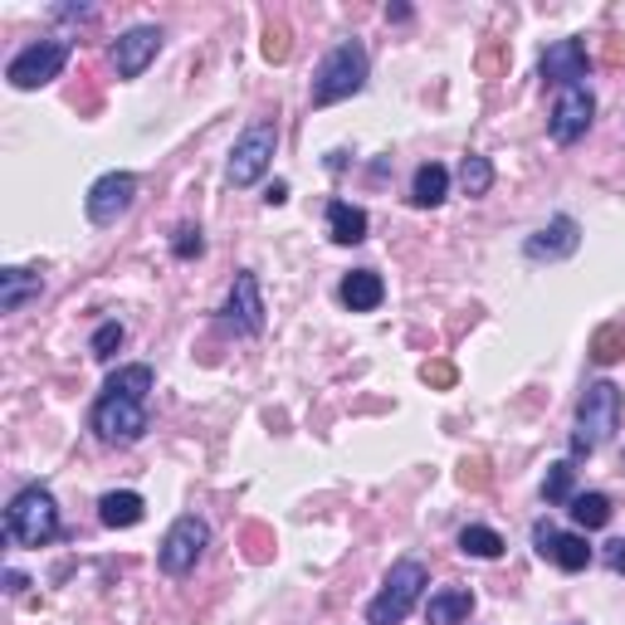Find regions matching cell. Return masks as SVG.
<instances>
[{
	"instance_id": "cell-1",
	"label": "cell",
	"mask_w": 625,
	"mask_h": 625,
	"mask_svg": "<svg viewBox=\"0 0 625 625\" xmlns=\"http://www.w3.org/2000/svg\"><path fill=\"white\" fill-rule=\"evenodd\" d=\"M615 430H621V386L596 381V386H586V396L576 400L572 455H591V449H601Z\"/></svg>"
},
{
	"instance_id": "cell-2",
	"label": "cell",
	"mask_w": 625,
	"mask_h": 625,
	"mask_svg": "<svg viewBox=\"0 0 625 625\" xmlns=\"http://www.w3.org/2000/svg\"><path fill=\"white\" fill-rule=\"evenodd\" d=\"M361 84H367V49H361V39H342V44L318 64V78H312V107L342 103V98L361 93Z\"/></svg>"
},
{
	"instance_id": "cell-3",
	"label": "cell",
	"mask_w": 625,
	"mask_h": 625,
	"mask_svg": "<svg viewBox=\"0 0 625 625\" xmlns=\"http://www.w3.org/2000/svg\"><path fill=\"white\" fill-rule=\"evenodd\" d=\"M5 533L15 537L20 547H44L59 537V503L49 488H20L5 508Z\"/></svg>"
},
{
	"instance_id": "cell-4",
	"label": "cell",
	"mask_w": 625,
	"mask_h": 625,
	"mask_svg": "<svg viewBox=\"0 0 625 625\" xmlns=\"http://www.w3.org/2000/svg\"><path fill=\"white\" fill-rule=\"evenodd\" d=\"M425 562H416V557H400L396 566L386 572V586H381V596L367 605V621L371 625H400L410 611H416L420 591H425Z\"/></svg>"
},
{
	"instance_id": "cell-5",
	"label": "cell",
	"mask_w": 625,
	"mask_h": 625,
	"mask_svg": "<svg viewBox=\"0 0 625 625\" xmlns=\"http://www.w3.org/2000/svg\"><path fill=\"white\" fill-rule=\"evenodd\" d=\"M205 543H211V527H205L195 513H181L171 527H166L162 547H156V562H162L166 576H186L195 562H201Z\"/></svg>"
},
{
	"instance_id": "cell-6",
	"label": "cell",
	"mask_w": 625,
	"mask_h": 625,
	"mask_svg": "<svg viewBox=\"0 0 625 625\" xmlns=\"http://www.w3.org/2000/svg\"><path fill=\"white\" fill-rule=\"evenodd\" d=\"M273 146H279V127L273 123H254V127H244V137L234 142V152H230V186H254L264 171H269V162H273Z\"/></svg>"
},
{
	"instance_id": "cell-7",
	"label": "cell",
	"mask_w": 625,
	"mask_h": 625,
	"mask_svg": "<svg viewBox=\"0 0 625 625\" xmlns=\"http://www.w3.org/2000/svg\"><path fill=\"white\" fill-rule=\"evenodd\" d=\"M68 54H74V49H68V39H39V44L20 49V54L10 59L5 78L15 88H39V84H49V78L64 74Z\"/></svg>"
},
{
	"instance_id": "cell-8",
	"label": "cell",
	"mask_w": 625,
	"mask_h": 625,
	"mask_svg": "<svg viewBox=\"0 0 625 625\" xmlns=\"http://www.w3.org/2000/svg\"><path fill=\"white\" fill-rule=\"evenodd\" d=\"M591 117H596V98H591V88H586V84L557 88V103H552V117H547V132H552V142L572 146L576 137H586Z\"/></svg>"
},
{
	"instance_id": "cell-9",
	"label": "cell",
	"mask_w": 625,
	"mask_h": 625,
	"mask_svg": "<svg viewBox=\"0 0 625 625\" xmlns=\"http://www.w3.org/2000/svg\"><path fill=\"white\" fill-rule=\"evenodd\" d=\"M132 201H137V176L132 171H107V176H98V181L88 186L84 211H88L93 225H117L127 211H132Z\"/></svg>"
},
{
	"instance_id": "cell-10",
	"label": "cell",
	"mask_w": 625,
	"mask_h": 625,
	"mask_svg": "<svg viewBox=\"0 0 625 625\" xmlns=\"http://www.w3.org/2000/svg\"><path fill=\"white\" fill-rule=\"evenodd\" d=\"M93 430L107 445H132L146 430V400H127V396H103L93 406Z\"/></svg>"
},
{
	"instance_id": "cell-11",
	"label": "cell",
	"mask_w": 625,
	"mask_h": 625,
	"mask_svg": "<svg viewBox=\"0 0 625 625\" xmlns=\"http://www.w3.org/2000/svg\"><path fill=\"white\" fill-rule=\"evenodd\" d=\"M576 244H582V225H576L572 215H557V220H547L537 234H527L523 254L533 264H557V259H566V254H576Z\"/></svg>"
},
{
	"instance_id": "cell-12",
	"label": "cell",
	"mask_w": 625,
	"mask_h": 625,
	"mask_svg": "<svg viewBox=\"0 0 625 625\" xmlns=\"http://www.w3.org/2000/svg\"><path fill=\"white\" fill-rule=\"evenodd\" d=\"M156 49H162V29H156V25L127 29V35L113 44V68H117V78H137V74H142V68L156 59Z\"/></svg>"
},
{
	"instance_id": "cell-13",
	"label": "cell",
	"mask_w": 625,
	"mask_h": 625,
	"mask_svg": "<svg viewBox=\"0 0 625 625\" xmlns=\"http://www.w3.org/2000/svg\"><path fill=\"white\" fill-rule=\"evenodd\" d=\"M225 318H230V328L240 332H264V298H259V279H254L250 269L234 273L230 283V303H225Z\"/></svg>"
},
{
	"instance_id": "cell-14",
	"label": "cell",
	"mask_w": 625,
	"mask_h": 625,
	"mask_svg": "<svg viewBox=\"0 0 625 625\" xmlns=\"http://www.w3.org/2000/svg\"><path fill=\"white\" fill-rule=\"evenodd\" d=\"M586 68H591V59H586V44L582 39H557V44H547L543 54V78L557 88H572L586 78Z\"/></svg>"
},
{
	"instance_id": "cell-15",
	"label": "cell",
	"mask_w": 625,
	"mask_h": 625,
	"mask_svg": "<svg viewBox=\"0 0 625 625\" xmlns=\"http://www.w3.org/2000/svg\"><path fill=\"white\" fill-rule=\"evenodd\" d=\"M533 543H537V552L552 557V562L562 566V572H582V566L591 562V547H586V537L557 533L552 523H537V527H533Z\"/></svg>"
},
{
	"instance_id": "cell-16",
	"label": "cell",
	"mask_w": 625,
	"mask_h": 625,
	"mask_svg": "<svg viewBox=\"0 0 625 625\" xmlns=\"http://www.w3.org/2000/svg\"><path fill=\"white\" fill-rule=\"evenodd\" d=\"M474 615V591L469 586H445V591L430 596L425 605V625H459Z\"/></svg>"
},
{
	"instance_id": "cell-17",
	"label": "cell",
	"mask_w": 625,
	"mask_h": 625,
	"mask_svg": "<svg viewBox=\"0 0 625 625\" xmlns=\"http://www.w3.org/2000/svg\"><path fill=\"white\" fill-rule=\"evenodd\" d=\"M381 298H386V283H381L377 269H352L347 279H342V303H347L352 312L381 308Z\"/></svg>"
},
{
	"instance_id": "cell-18",
	"label": "cell",
	"mask_w": 625,
	"mask_h": 625,
	"mask_svg": "<svg viewBox=\"0 0 625 625\" xmlns=\"http://www.w3.org/2000/svg\"><path fill=\"white\" fill-rule=\"evenodd\" d=\"M44 293V279L29 269H0V312H20L29 298Z\"/></svg>"
},
{
	"instance_id": "cell-19",
	"label": "cell",
	"mask_w": 625,
	"mask_h": 625,
	"mask_svg": "<svg viewBox=\"0 0 625 625\" xmlns=\"http://www.w3.org/2000/svg\"><path fill=\"white\" fill-rule=\"evenodd\" d=\"M146 513L142 494H132V488H117V494H103L98 498V518H103L107 527H137Z\"/></svg>"
},
{
	"instance_id": "cell-20",
	"label": "cell",
	"mask_w": 625,
	"mask_h": 625,
	"mask_svg": "<svg viewBox=\"0 0 625 625\" xmlns=\"http://www.w3.org/2000/svg\"><path fill=\"white\" fill-rule=\"evenodd\" d=\"M328 234L337 244H361L367 240V211L352 201H332L328 205Z\"/></svg>"
},
{
	"instance_id": "cell-21",
	"label": "cell",
	"mask_w": 625,
	"mask_h": 625,
	"mask_svg": "<svg viewBox=\"0 0 625 625\" xmlns=\"http://www.w3.org/2000/svg\"><path fill=\"white\" fill-rule=\"evenodd\" d=\"M445 191H449V171L439 162H425V166H416V181H410V201L416 205H439L445 201Z\"/></svg>"
},
{
	"instance_id": "cell-22",
	"label": "cell",
	"mask_w": 625,
	"mask_h": 625,
	"mask_svg": "<svg viewBox=\"0 0 625 625\" xmlns=\"http://www.w3.org/2000/svg\"><path fill=\"white\" fill-rule=\"evenodd\" d=\"M146 391H152V367L146 361H137V367H123L107 377L103 396H127V400H146Z\"/></svg>"
},
{
	"instance_id": "cell-23",
	"label": "cell",
	"mask_w": 625,
	"mask_h": 625,
	"mask_svg": "<svg viewBox=\"0 0 625 625\" xmlns=\"http://www.w3.org/2000/svg\"><path fill=\"white\" fill-rule=\"evenodd\" d=\"M572 523L596 533V527L611 523V498L605 494H572Z\"/></svg>"
},
{
	"instance_id": "cell-24",
	"label": "cell",
	"mask_w": 625,
	"mask_h": 625,
	"mask_svg": "<svg viewBox=\"0 0 625 625\" xmlns=\"http://www.w3.org/2000/svg\"><path fill=\"white\" fill-rule=\"evenodd\" d=\"M459 552H464V557H484V562H494V557L503 552V537H498L494 527H479V523H469L464 533H459Z\"/></svg>"
},
{
	"instance_id": "cell-25",
	"label": "cell",
	"mask_w": 625,
	"mask_h": 625,
	"mask_svg": "<svg viewBox=\"0 0 625 625\" xmlns=\"http://www.w3.org/2000/svg\"><path fill=\"white\" fill-rule=\"evenodd\" d=\"M621 357H625V328L621 322H605L591 337V361L596 367H611V361H621Z\"/></svg>"
},
{
	"instance_id": "cell-26",
	"label": "cell",
	"mask_w": 625,
	"mask_h": 625,
	"mask_svg": "<svg viewBox=\"0 0 625 625\" xmlns=\"http://www.w3.org/2000/svg\"><path fill=\"white\" fill-rule=\"evenodd\" d=\"M459 181H464V195H484L488 186H494V166H488V156H464Z\"/></svg>"
},
{
	"instance_id": "cell-27",
	"label": "cell",
	"mask_w": 625,
	"mask_h": 625,
	"mask_svg": "<svg viewBox=\"0 0 625 625\" xmlns=\"http://www.w3.org/2000/svg\"><path fill=\"white\" fill-rule=\"evenodd\" d=\"M543 498L547 503H572V464H552L547 469V479H543Z\"/></svg>"
},
{
	"instance_id": "cell-28",
	"label": "cell",
	"mask_w": 625,
	"mask_h": 625,
	"mask_svg": "<svg viewBox=\"0 0 625 625\" xmlns=\"http://www.w3.org/2000/svg\"><path fill=\"white\" fill-rule=\"evenodd\" d=\"M123 337H127V332H123V322H103V328L93 332V342H88V352H93L98 361H107L117 347H123Z\"/></svg>"
},
{
	"instance_id": "cell-29",
	"label": "cell",
	"mask_w": 625,
	"mask_h": 625,
	"mask_svg": "<svg viewBox=\"0 0 625 625\" xmlns=\"http://www.w3.org/2000/svg\"><path fill=\"white\" fill-rule=\"evenodd\" d=\"M201 250H205L201 230H195V225H181V230H176V240H171V254H176V259H195Z\"/></svg>"
},
{
	"instance_id": "cell-30",
	"label": "cell",
	"mask_w": 625,
	"mask_h": 625,
	"mask_svg": "<svg viewBox=\"0 0 625 625\" xmlns=\"http://www.w3.org/2000/svg\"><path fill=\"white\" fill-rule=\"evenodd\" d=\"M264 59H269V64H283V59H289V29L283 25L264 29Z\"/></svg>"
},
{
	"instance_id": "cell-31",
	"label": "cell",
	"mask_w": 625,
	"mask_h": 625,
	"mask_svg": "<svg viewBox=\"0 0 625 625\" xmlns=\"http://www.w3.org/2000/svg\"><path fill=\"white\" fill-rule=\"evenodd\" d=\"M420 377H425L430 386H455V367H449V361H425Z\"/></svg>"
},
{
	"instance_id": "cell-32",
	"label": "cell",
	"mask_w": 625,
	"mask_h": 625,
	"mask_svg": "<svg viewBox=\"0 0 625 625\" xmlns=\"http://www.w3.org/2000/svg\"><path fill=\"white\" fill-rule=\"evenodd\" d=\"M459 484H474V488H484L488 484V474H484V464H479V459H474V464H464V474H459Z\"/></svg>"
},
{
	"instance_id": "cell-33",
	"label": "cell",
	"mask_w": 625,
	"mask_h": 625,
	"mask_svg": "<svg viewBox=\"0 0 625 625\" xmlns=\"http://www.w3.org/2000/svg\"><path fill=\"white\" fill-rule=\"evenodd\" d=\"M264 201H269V205H283V201H289V181H273L269 191H264Z\"/></svg>"
},
{
	"instance_id": "cell-34",
	"label": "cell",
	"mask_w": 625,
	"mask_h": 625,
	"mask_svg": "<svg viewBox=\"0 0 625 625\" xmlns=\"http://www.w3.org/2000/svg\"><path fill=\"white\" fill-rule=\"evenodd\" d=\"M5 586H10V591H25V572H5Z\"/></svg>"
},
{
	"instance_id": "cell-35",
	"label": "cell",
	"mask_w": 625,
	"mask_h": 625,
	"mask_svg": "<svg viewBox=\"0 0 625 625\" xmlns=\"http://www.w3.org/2000/svg\"><path fill=\"white\" fill-rule=\"evenodd\" d=\"M615 566H621V572H625V543H621V552H615Z\"/></svg>"
}]
</instances>
